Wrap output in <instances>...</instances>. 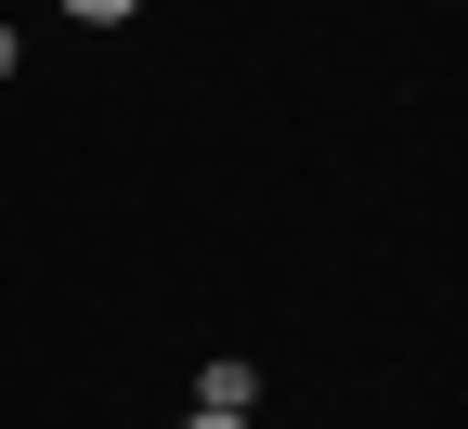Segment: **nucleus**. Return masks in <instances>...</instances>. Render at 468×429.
Here are the masks:
<instances>
[{
	"instance_id": "2",
	"label": "nucleus",
	"mask_w": 468,
	"mask_h": 429,
	"mask_svg": "<svg viewBox=\"0 0 468 429\" xmlns=\"http://www.w3.org/2000/svg\"><path fill=\"white\" fill-rule=\"evenodd\" d=\"M66 14H79V27H131L144 0H66Z\"/></svg>"
},
{
	"instance_id": "1",
	"label": "nucleus",
	"mask_w": 468,
	"mask_h": 429,
	"mask_svg": "<svg viewBox=\"0 0 468 429\" xmlns=\"http://www.w3.org/2000/svg\"><path fill=\"white\" fill-rule=\"evenodd\" d=\"M248 403H261V364L248 351H208L196 364V416H248Z\"/></svg>"
},
{
	"instance_id": "3",
	"label": "nucleus",
	"mask_w": 468,
	"mask_h": 429,
	"mask_svg": "<svg viewBox=\"0 0 468 429\" xmlns=\"http://www.w3.org/2000/svg\"><path fill=\"white\" fill-rule=\"evenodd\" d=\"M14 66H27V39H14V27H0V79H14Z\"/></svg>"
},
{
	"instance_id": "4",
	"label": "nucleus",
	"mask_w": 468,
	"mask_h": 429,
	"mask_svg": "<svg viewBox=\"0 0 468 429\" xmlns=\"http://www.w3.org/2000/svg\"><path fill=\"white\" fill-rule=\"evenodd\" d=\"M183 429H248V416H183Z\"/></svg>"
}]
</instances>
